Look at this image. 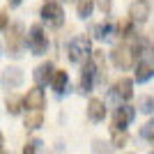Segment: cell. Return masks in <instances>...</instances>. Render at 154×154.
I'll return each instance as SVG.
<instances>
[{"label": "cell", "mask_w": 154, "mask_h": 154, "mask_svg": "<svg viewBox=\"0 0 154 154\" xmlns=\"http://www.w3.org/2000/svg\"><path fill=\"white\" fill-rule=\"evenodd\" d=\"M90 53H92V42L88 35H76L74 39H69L67 44V55L74 64H85L90 60Z\"/></svg>", "instance_id": "6da1fadb"}, {"label": "cell", "mask_w": 154, "mask_h": 154, "mask_svg": "<svg viewBox=\"0 0 154 154\" xmlns=\"http://www.w3.org/2000/svg\"><path fill=\"white\" fill-rule=\"evenodd\" d=\"M7 51L12 58H21L26 51V32H23V23H12L7 26Z\"/></svg>", "instance_id": "7a4b0ae2"}, {"label": "cell", "mask_w": 154, "mask_h": 154, "mask_svg": "<svg viewBox=\"0 0 154 154\" xmlns=\"http://www.w3.org/2000/svg\"><path fill=\"white\" fill-rule=\"evenodd\" d=\"M39 16H42V21H44L46 26H51V28H62L64 26V9L55 0H46L44 5H42V9H39Z\"/></svg>", "instance_id": "3957f363"}, {"label": "cell", "mask_w": 154, "mask_h": 154, "mask_svg": "<svg viewBox=\"0 0 154 154\" xmlns=\"http://www.w3.org/2000/svg\"><path fill=\"white\" fill-rule=\"evenodd\" d=\"M26 46L32 51V55H44L46 51H48V37H46L44 28L39 26H32L30 32L26 35Z\"/></svg>", "instance_id": "277c9868"}, {"label": "cell", "mask_w": 154, "mask_h": 154, "mask_svg": "<svg viewBox=\"0 0 154 154\" xmlns=\"http://www.w3.org/2000/svg\"><path fill=\"white\" fill-rule=\"evenodd\" d=\"M136 120V108L122 103L113 110V120H110V131H127V127Z\"/></svg>", "instance_id": "5b68a950"}, {"label": "cell", "mask_w": 154, "mask_h": 154, "mask_svg": "<svg viewBox=\"0 0 154 154\" xmlns=\"http://www.w3.org/2000/svg\"><path fill=\"white\" fill-rule=\"evenodd\" d=\"M108 55H110V62L115 64L117 69H122V71L131 69L136 64V58H134V53H131V48H129V44H117Z\"/></svg>", "instance_id": "8992f818"}, {"label": "cell", "mask_w": 154, "mask_h": 154, "mask_svg": "<svg viewBox=\"0 0 154 154\" xmlns=\"http://www.w3.org/2000/svg\"><path fill=\"white\" fill-rule=\"evenodd\" d=\"M131 97H134V78H127V76L117 78L110 88V99L117 101V106H120V101H129Z\"/></svg>", "instance_id": "52a82bcc"}, {"label": "cell", "mask_w": 154, "mask_h": 154, "mask_svg": "<svg viewBox=\"0 0 154 154\" xmlns=\"http://www.w3.org/2000/svg\"><path fill=\"white\" fill-rule=\"evenodd\" d=\"M152 16V7H149L147 0H136L134 5L129 7V21L134 26H143L147 23V19Z\"/></svg>", "instance_id": "ba28073f"}, {"label": "cell", "mask_w": 154, "mask_h": 154, "mask_svg": "<svg viewBox=\"0 0 154 154\" xmlns=\"http://www.w3.org/2000/svg\"><path fill=\"white\" fill-rule=\"evenodd\" d=\"M46 106V94H44V90L42 88H30L28 90V94L23 97V108H28V113L30 110H39L42 113V108Z\"/></svg>", "instance_id": "9c48e42d"}, {"label": "cell", "mask_w": 154, "mask_h": 154, "mask_svg": "<svg viewBox=\"0 0 154 154\" xmlns=\"http://www.w3.org/2000/svg\"><path fill=\"white\" fill-rule=\"evenodd\" d=\"M2 88L5 90H16V88H21L23 85V69H19V67H7L5 71H2Z\"/></svg>", "instance_id": "30bf717a"}, {"label": "cell", "mask_w": 154, "mask_h": 154, "mask_svg": "<svg viewBox=\"0 0 154 154\" xmlns=\"http://www.w3.org/2000/svg\"><path fill=\"white\" fill-rule=\"evenodd\" d=\"M53 74H55V67H53V62H42L37 67V69L32 71V78H35V85L37 88H44V85H51V78Z\"/></svg>", "instance_id": "8fae6325"}, {"label": "cell", "mask_w": 154, "mask_h": 154, "mask_svg": "<svg viewBox=\"0 0 154 154\" xmlns=\"http://www.w3.org/2000/svg\"><path fill=\"white\" fill-rule=\"evenodd\" d=\"M97 78H99V74H97V69L92 67L90 62L81 64V92H83V94H90V92H92Z\"/></svg>", "instance_id": "7c38bea8"}, {"label": "cell", "mask_w": 154, "mask_h": 154, "mask_svg": "<svg viewBox=\"0 0 154 154\" xmlns=\"http://www.w3.org/2000/svg\"><path fill=\"white\" fill-rule=\"evenodd\" d=\"M106 117V101L99 97H92L88 101V120L90 122H101Z\"/></svg>", "instance_id": "4fadbf2b"}, {"label": "cell", "mask_w": 154, "mask_h": 154, "mask_svg": "<svg viewBox=\"0 0 154 154\" xmlns=\"http://www.w3.org/2000/svg\"><path fill=\"white\" fill-rule=\"evenodd\" d=\"M90 35L97 42H108V39H113V35H115V23H110V21L94 23V26L90 28Z\"/></svg>", "instance_id": "5bb4252c"}, {"label": "cell", "mask_w": 154, "mask_h": 154, "mask_svg": "<svg viewBox=\"0 0 154 154\" xmlns=\"http://www.w3.org/2000/svg\"><path fill=\"white\" fill-rule=\"evenodd\" d=\"M154 78V64L152 62H138L134 71V83H147Z\"/></svg>", "instance_id": "9a60e30c"}, {"label": "cell", "mask_w": 154, "mask_h": 154, "mask_svg": "<svg viewBox=\"0 0 154 154\" xmlns=\"http://www.w3.org/2000/svg\"><path fill=\"white\" fill-rule=\"evenodd\" d=\"M51 88L55 90V94H64L69 88V74L64 69H55V74L51 78Z\"/></svg>", "instance_id": "2e32d148"}, {"label": "cell", "mask_w": 154, "mask_h": 154, "mask_svg": "<svg viewBox=\"0 0 154 154\" xmlns=\"http://www.w3.org/2000/svg\"><path fill=\"white\" fill-rule=\"evenodd\" d=\"M44 124V115L39 113V110H30L26 115V120H23V127L28 129V131H35V129H39Z\"/></svg>", "instance_id": "e0dca14e"}, {"label": "cell", "mask_w": 154, "mask_h": 154, "mask_svg": "<svg viewBox=\"0 0 154 154\" xmlns=\"http://www.w3.org/2000/svg\"><path fill=\"white\" fill-rule=\"evenodd\" d=\"M94 12V0H76V14L78 19H90Z\"/></svg>", "instance_id": "ac0fdd59"}, {"label": "cell", "mask_w": 154, "mask_h": 154, "mask_svg": "<svg viewBox=\"0 0 154 154\" xmlns=\"http://www.w3.org/2000/svg\"><path fill=\"white\" fill-rule=\"evenodd\" d=\"M5 103H7V113H9V115H19L21 108H23V99L16 97V94H7Z\"/></svg>", "instance_id": "d6986e66"}, {"label": "cell", "mask_w": 154, "mask_h": 154, "mask_svg": "<svg viewBox=\"0 0 154 154\" xmlns=\"http://www.w3.org/2000/svg\"><path fill=\"white\" fill-rule=\"evenodd\" d=\"M88 62L97 69V74H101V71H103V64H106V53H103V51H94V48H92L90 60H88Z\"/></svg>", "instance_id": "ffe728a7"}, {"label": "cell", "mask_w": 154, "mask_h": 154, "mask_svg": "<svg viewBox=\"0 0 154 154\" xmlns=\"http://www.w3.org/2000/svg\"><path fill=\"white\" fill-rule=\"evenodd\" d=\"M140 138H143V140L154 143V117H149L147 122L140 127Z\"/></svg>", "instance_id": "44dd1931"}, {"label": "cell", "mask_w": 154, "mask_h": 154, "mask_svg": "<svg viewBox=\"0 0 154 154\" xmlns=\"http://www.w3.org/2000/svg\"><path fill=\"white\" fill-rule=\"evenodd\" d=\"M138 110L140 113H154V97H149V94H145V97H140L138 99Z\"/></svg>", "instance_id": "7402d4cb"}, {"label": "cell", "mask_w": 154, "mask_h": 154, "mask_svg": "<svg viewBox=\"0 0 154 154\" xmlns=\"http://www.w3.org/2000/svg\"><path fill=\"white\" fill-rule=\"evenodd\" d=\"M42 145L44 143L39 140V138H32V140L26 143V147H23V154H39L42 152Z\"/></svg>", "instance_id": "603a6c76"}, {"label": "cell", "mask_w": 154, "mask_h": 154, "mask_svg": "<svg viewBox=\"0 0 154 154\" xmlns=\"http://www.w3.org/2000/svg\"><path fill=\"white\" fill-rule=\"evenodd\" d=\"M129 143V136H127V131H113V147H124Z\"/></svg>", "instance_id": "cb8c5ba5"}, {"label": "cell", "mask_w": 154, "mask_h": 154, "mask_svg": "<svg viewBox=\"0 0 154 154\" xmlns=\"http://www.w3.org/2000/svg\"><path fill=\"white\" fill-rule=\"evenodd\" d=\"M94 154H110L113 152V145L110 143H103V140H94Z\"/></svg>", "instance_id": "d4e9b609"}, {"label": "cell", "mask_w": 154, "mask_h": 154, "mask_svg": "<svg viewBox=\"0 0 154 154\" xmlns=\"http://www.w3.org/2000/svg\"><path fill=\"white\" fill-rule=\"evenodd\" d=\"M97 7L101 9V14H106V16H108L110 9H113V0H97Z\"/></svg>", "instance_id": "484cf974"}, {"label": "cell", "mask_w": 154, "mask_h": 154, "mask_svg": "<svg viewBox=\"0 0 154 154\" xmlns=\"http://www.w3.org/2000/svg\"><path fill=\"white\" fill-rule=\"evenodd\" d=\"M7 23H9V16H7L5 9H0V32L7 30Z\"/></svg>", "instance_id": "4316f807"}, {"label": "cell", "mask_w": 154, "mask_h": 154, "mask_svg": "<svg viewBox=\"0 0 154 154\" xmlns=\"http://www.w3.org/2000/svg\"><path fill=\"white\" fill-rule=\"evenodd\" d=\"M7 2H9V7H19L23 0H7Z\"/></svg>", "instance_id": "83f0119b"}, {"label": "cell", "mask_w": 154, "mask_h": 154, "mask_svg": "<svg viewBox=\"0 0 154 154\" xmlns=\"http://www.w3.org/2000/svg\"><path fill=\"white\" fill-rule=\"evenodd\" d=\"M2 145H5V138H2V134H0V149H2Z\"/></svg>", "instance_id": "f1b7e54d"}, {"label": "cell", "mask_w": 154, "mask_h": 154, "mask_svg": "<svg viewBox=\"0 0 154 154\" xmlns=\"http://www.w3.org/2000/svg\"><path fill=\"white\" fill-rule=\"evenodd\" d=\"M0 154H9V152H0Z\"/></svg>", "instance_id": "f546056e"}, {"label": "cell", "mask_w": 154, "mask_h": 154, "mask_svg": "<svg viewBox=\"0 0 154 154\" xmlns=\"http://www.w3.org/2000/svg\"><path fill=\"white\" fill-rule=\"evenodd\" d=\"M149 154H154V152H149Z\"/></svg>", "instance_id": "4dcf8cb0"}, {"label": "cell", "mask_w": 154, "mask_h": 154, "mask_svg": "<svg viewBox=\"0 0 154 154\" xmlns=\"http://www.w3.org/2000/svg\"><path fill=\"white\" fill-rule=\"evenodd\" d=\"M129 154H131V152H129Z\"/></svg>", "instance_id": "1f68e13d"}]
</instances>
